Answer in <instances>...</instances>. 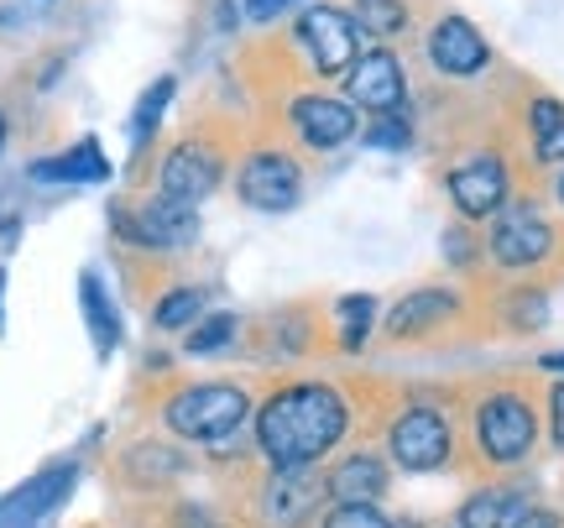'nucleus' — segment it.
Masks as SVG:
<instances>
[{
    "instance_id": "1",
    "label": "nucleus",
    "mask_w": 564,
    "mask_h": 528,
    "mask_svg": "<svg viewBox=\"0 0 564 528\" xmlns=\"http://www.w3.org/2000/svg\"><path fill=\"white\" fill-rule=\"evenodd\" d=\"M350 429V408L335 387L303 382L282 387L262 403L257 413V445L278 471H308L314 461H324L329 450L345 440Z\"/></svg>"
},
{
    "instance_id": "2",
    "label": "nucleus",
    "mask_w": 564,
    "mask_h": 528,
    "mask_svg": "<svg viewBox=\"0 0 564 528\" xmlns=\"http://www.w3.org/2000/svg\"><path fill=\"white\" fill-rule=\"evenodd\" d=\"M246 419H251V398H246L241 387H220V382L183 387V392H173L162 403V424L173 429L178 440H199V445L230 440Z\"/></svg>"
},
{
    "instance_id": "3",
    "label": "nucleus",
    "mask_w": 564,
    "mask_h": 528,
    "mask_svg": "<svg viewBox=\"0 0 564 528\" xmlns=\"http://www.w3.org/2000/svg\"><path fill=\"white\" fill-rule=\"evenodd\" d=\"M476 440H481L486 461L512 466V461H523L528 450H533L539 419H533V408H528L518 392H491V398L476 408Z\"/></svg>"
},
{
    "instance_id": "4",
    "label": "nucleus",
    "mask_w": 564,
    "mask_h": 528,
    "mask_svg": "<svg viewBox=\"0 0 564 528\" xmlns=\"http://www.w3.org/2000/svg\"><path fill=\"white\" fill-rule=\"evenodd\" d=\"M236 194H241L251 209H262V215H282V209L299 204L303 173L288 152H251L241 163V173H236Z\"/></svg>"
},
{
    "instance_id": "5",
    "label": "nucleus",
    "mask_w": 564,
    "mask_h": 528,
    "mask_svg": "<svg viewBox=\"0 0 564 528\" xmlns=\"http://www.w3.org/2000/svg\"><path fill=\"white\" fill-rule=\"evenodd\" d=\"M299 42L308 47V58L319 74H340V68H356L361 58V32L356 21L335 11V6H308L299 21Z\"/></svg>"
},
{
    "instance_id": "6",
    "label": "nucleus",
    "mask_w": 564,
    "mask_h": 528,
    "mask_svg": "<svg viewBox=\"0 0 564 528\" xmlns=\"http://www.w3.org/2000/svg\"><path fill=\"white\" fill-rule=\"evenodd\" d=\"M554 251V230L533 204H507L491 225V257L502 267H533Z\"/></svg>"
},
{
    "instance_id": "7",
    "label": "nucleus",
    "mask_w": 564,
    "mask_h": 528,
    "mask_svg": "<svg viewBox=\"0 0 564 528\" xmlns=\"http://www.w3.org/2000/svg\"><path fill=\"white\" fill-rule=\"evenodd\" d=\"M392 461L408 471H440L449 461V424L434 408H408L392 424Z\"/></svg>"
},
{
    "instance_id": "8",
    "label": "nucleus",
    "mask_w": 564,
    "mask_h": 528,
    "mask_svg": "<svg viewBox=\"0 0 564 528\" xmlns=\"http://www.w3.org/2000/svg\"><path fill=\"white\" fill-rule=\"evenodd\" d=\"M116 225L141 246H188L194 236H199V209L183 204V200L158 194V200L141 204L137 215H116Z\"/></svg>"
},
{
    "instance_id": "9",
    "label": "nucleus",
    "mask_w": 564,
    "mask_h": 528,
    "mask_svg": "<svg viewBox=\"0 0 564 528\" xmlns=\"http://www.w3.org/2000/svg\"><path fill=\"white\" fill-rule=\"evenodd\" d=\"M220 152L209 142H178L162 158V194L183 204H199L204 194H215L220 183Z\"/></svg>"
},
{
    "instance_id": "10",
    "label": "nucleus",
    "mask_w": 564,
    "mask_h": 528,
    "mask_svg": "<svg viewBox=\"0 0 564 528\" xmlns=\"http://www.w3.org/2000/svg\"><path fill=\"white\" fill-rule=\"evenodd\" d=\"M449 200L465 220H486L507 204V168L502 158H470L449 173Z\"/></svg>"
},
{
    "instance_id": "11",
    "label": "nucleus",
    "mask_w": 564,
    "mask_h": 528,
    "mask_svg": "<svg viewBox=\"0 0 564 528\" xmlns=\"http://www.w3.org/2000/svg\"><path fill=\"white\" fill-rule=\"evenodd\" d=\"M350 105H366L377 116H398V105H403V68H398V58L387 47H371V53L356 58V68H350Z\"/></svg>"
},
{
    "instance_id": "12",
    "label": "nucleus",
    "mask_w": 564,
    "mask_h": 528,
    "mask_svg": "<svg viewBox=\"0 0 564 528\" xmlns=\"http://www.w3.org/2000/svg\"><path fill=\"white\" fill-rule=\"evenodd\" d=\"M429 58H434L440 74L465 79V74H481L486 58H491V47H486V37L465 17H444L440 26L429 32Z\"/></svg>"
},
{
    "instance_id": "13",
    "label": "nucleus",
    "mask_w": 564,
    "mask_h": 528,
    "mask_svg": "<svg viewBox=\"0 0 564 528\" xmlns=\"http://www.w3.org/2000/svg\"><path fill=\"white\" fill-rule=\"evenodd\" d=\"M293 126H299V137L308 147H319V152H335L356 137V110L345 100H329V95H303L293 105Z\"/></svg>"
},
{
    "instance_id": "14",
    "label": "nucleus",
    "mask_w": 564,
    "mask_h": 528,
    "mask_svg": "<svg viewBox=\"0 0 564 528\" xmlns=\"http://www.w3.org/2000/svg\"><path fill=\"white\" fill-rule=\"evenodd\" d=\"M319 497H324V487H319V476H314V471H278V476L267 482V492H262V508H267V518H272L278 528H299V524L314 518Z\"/></svg>"
},
{
    "instance_id": "15",
    "label": "nucleus",
    "mask_w": 564,
    "mask_h": 528,
    "mask_svg": "<svg viewBox=\"0 0 564 528\" xmlns=\"http://www.w3.org/2000/svg\"><path fill=\"white\" fill-rule=\"evenodd\" d=\"M68 487H74V466H53V471H42V476H32L21 492L6 497V508H0V528H17V524L42 518L47 508H58L63 497H68Z\"/></svg>"
},
{
    "instance_id": "16",
    "label": "nucleus",
    "mask_w": 564,
    "mask_h": 528,
    "mask_svg": "<svg viewBox=\"0 0 564 528\" xmlns=\"http://www.w3.org/2000/svg\"><path fill=\"white\" fill-rule=\"evenodd\" d=\"M460 309V299L449 293V288H419V293H408L403 304H392V314H387V335H419V330L440 325V320H449Z\"/></svg>"
},
{
    "instance_id": "17",
    "label": "nucleus",
    "mask_w": 564,
    "mask_h": 528,
    "mask_svg": "<svg viewBox=\"0 0 564 528\" xmlns=\"http://www.w3.org/2000/svg\"><path fill=\"white\" fill-rule=\"evenodd\" d=\"M324 487L335 492L340 503H377L387 492V466L371 455V450H361V455H345L340 466L329 471Z\"/></svg>"
},
{
    "instance_id": "18",
    "label": "nucleus",
    "mask_w": 564,
    "mask_h": 528,
    "mask_svg": "<svg viewBox=\"0 0 564 528\" xmlns=\"http://www.w3.org/2000/svg\"><path fill=\"white\" fill-rule=\"evenodd\" d=\"M523 513H528V503L518 497V492L486 487L460 508V528H512Z\"/></svg>"
},
{
    "instance_id": "19",
    "label": "nucleus",
    "mask_w": 564,
    "mask_h": 528,
    "mask_svg": "<svg viewBox=\"0 0 564 528\" xmlns=\"http://www.w3.org/2000/svg\"><path fill=\"white\" fill-rule=\"evenodd\" d=\"M79 304H84V320H89V335H95L100 356H110V351L121 346V314L110 309V299H105V288L95 272L79 278Z\"/></svg>"
},
{
    "instance_id": "20",
    "label": "nucleus",
    "mask_w": 564,
    "mask_h": 528,
    "mask_svg": "<svg viewBox=\"0 0 564 528\" xmlns=\"http://www.w3.org/2000/svg\"><path fill=\"white\" fill-rule=\"evenodd\" d=\"M528 126H533V152L539 163H564V105L560 100H533L528 105Z\"/></svg>"
},
{
    "instance_id": "21",
    "label": "nucleus",
    "mask_w": 564,
    "mask_h": 528,
    "mask_svg": "<svg viewBox=\"0 0 564 528\" xmlns=\"http://www.w3.org/2000/svg\"><path fill=\"white\" fill-rule=\"evenodd\" d=\"M105 173H110V163H105V152L95 142H79L74 152H63V158H47V163H37V179H79V183H100Z\"/></svg>"
},
{
    "instance_id": "22",
    "label": "nucleus",
    "mask_w": 564,
    "mask_h": 528,
    "mask_svg": "<svg viewBox=\"0 0 564 528\" xmlns=\"http://www.w3.org/2000/svg\"><path fill=\"white\" fill-rule=\"evenodd\" d=\"M199 309H204V288H173L158 309H152V325L158 330H183V325H199Z\"/></svg>"
},
{
    "instance_id": "23",
    "label": "nucleus",
    "mask_w": 564,
    "mask_h": 528,
    "mask_svg": "<svg viewBox=\"0 0 564 528\" xmlns=\"http://www.w3.org/2000/svg\"><path fill=\"white\" fill-rule=\"evenodd\" d=\"M371 314H377V299H371V293H350V299H340V341H345V351L366 346V335H371Z\"/></svg>"
},
{
    "instance_id": "24",
    "label": "nucleus",
    "mask_w": 564,
    "mask_h": 528,
    "mask_svg": "<svg viewBox=\"0 0 564 528\" xmlns=\"http://www.w3.org/2000/svg\"><path fill=\"white\" fill-rule=\"evenodd\" d=\"M403 21H408L403 0H356V26H366L371 37H392V32H403Z\"/></svg>"
},
{
    "instance_id": "25",
    "label": "nucleus",
    "mask_w": 564,
    "mask_h": 528,
    "mask_svg": "<svg viewBox=\"0 0 564 528\" xmlns=\"http://www.w3.org/2000/svg\"><path fill=\"white\" fill-rule=\"evenodd\" d=\"M236 330H241L236 314H209V320L194 325V335L183 341V351H188V356H215V351L230 346V335H236Z\"/></svg>"
},
{
    "instance_id": "26",
    "label": "nucleus",
    "mask_w": 564,
    "mask_h": 528,
    "mask_svg": "<svg viewBox=\"0 0 564 528\" xmlns=\"http://www.w3.org/2000/svg\"><path fill=\"white\" fill-rule=\"evenodd\" d=\"M167 100H173V79H167V74H162L158 84H152V89H147V95H141L137 100V110H131V142H147V137H152V126L162 121V110H167Z\"/></svg>"
},
{
    "instance_id": "27",
    "label": "nucleus",
    "mask_w": 564,
    "mask_h": 528,
    "mask_svg": "<svg viewBox=\"0 0 564 528\" xmlns=\"http://www.w3.org/2000/svg\"><path fill=\"white\" fill-rule=\"evenodd\" d=\"M324 528H392V524L382 518L377 503H340V508L324 518Z\"/></svg>"
},
{
    "instance_id": "28",
    "label": "nucleus",
    "mask_w": 564,
    "mask_h": 528,
    "mask_svg": "<svg viewBox=\"0 0 564 528\" xmlns=\"http://www.w3.org/2000/svg\"><path fill=\"white\" fill-rule=\"evenodd\" d=\"M366 142L371 147H408L413 142V131H408L403 116H377V121L366 126Z\"/></svg>"
},
{
    "instance_id": "29",
    "label": "nucleus",
    "mask_w": 564,
    "mask_h": 528,
    "mask_svg": "<svg viewBox=\"0 0 564 528\" xmlns=\"http://www.w3.org/2000/svg\"><path fill=\"white\" fill-rule=\"evenodd\" d=\"M549 429H554V445L564 450V382L549 392Z\"/></svg>"
},
{
    "instance_id": "30",
    "label": "nucleus",
    "mask_w": 564,
    "mask_h": 528,
    "mask_svg": "<svg viewBox=\"0 0 564 528\" xmlns=\"http://www.w3.org/2000/svg\"><path fill=\"white\" fill-rule=\"evenodd\" d=\"M288 11V0H246V17L251 21H272Z\"/></svg>"
},
{
    "instance_id": "31",
    "label": "nucleus",
    "mask_w": 564,
    "mask_h": 528,
    "mask_svg": "<svg viewBox=\"0 0 564 528\" xmlns=\"http://www.w3.org/2000/svg\"><path fill=\"white\" fill-rule=\"evenodd\" d=\"M512 528H560V518H554V513H544V508H528Z\"/></svg>"
},
{
    "instance_id": "32",
    "label": "nucleus",
    "mask_w": 564,
    "mask_h": 528,
    "mask_svg": "<svg viewBox=\"0 0 564 528\" xmlns=\"http://www.w3.org/2000/svg\"><path fill=\"white\" fill-rule=\"evenodd\" d=\"M444 246H449V262H470V241H460V236H444Z\"/></svg>"
},
{
    "instance_id": "33",
    "label": "nucleus",
    "mask_w": 564,
    "mask_h": 528,
    "mask_svg": "<svg viewBox=\"0 0 564 528\" xmlns=\"http://www.w3.org/2000/svg\"><path fill=\"white\" fill-rule=\"evenodd\" d=\"M544 371H564V351H554V356H544Z\"/></svg>"
},
{
    "instance_id": "34",
    "label": "nucleus",
    "mask_w": 564,
    "mask_h": 528,
    "mask_svg": "<svg viewBox=\"0 0 564 528\" xmlns=\"http://www.w3.org/2000/svg\"><path fill=\"white\" fill-rule=\"evenodd\" d=\"M0 147H6V116H0Z\"/></svg>"
},
{
    "instance_id": "35",
    "label": "nucleus",
    "mask_w": 564,
    "mask_h": 528,
    "mask_svg": "<svg viewBox=\"0 0 564 528\" xmlns=\"http://www.w3.org/2000/svg\"><path fill=\"white\" fill-rule=\"evenodd\" d=\"M199 528H215V524H209V518H204V513H199Z\"/></svg>"
},
{
    "instance_id": "36",
    "label": "nucleus",
    "mask_w": 564,
    "mask_h": 528,
    "mask_svg": "<svg viewBox=\"0 0 564 528\" xmlns=\"http://www.w3.org/2000/svg\"><path fill=\"white\" fill-rule=\"evenodd\" d=\"M560 204H564V179H560Z\"/></svg>"
}]
</instances>
